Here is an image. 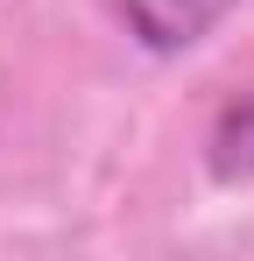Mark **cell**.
<instances>
[{
    "label": "cell",
    "instance_id": "1",
    "mask_svg": "<svg viewBox=\"0 0 254 261\" xmlns=\"http://www.w3.org/2000/svg\"><path fill=\"white\" fill-rule=\"evenodd\" d=\"M113 7H120V21L134 29V43H141V49L176 57V49L205 43L240 0H113Z\"/></svg>",
    "mask_w": 254,
    "mask_h": 261
}]
</instances>
